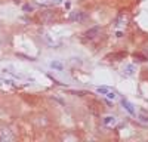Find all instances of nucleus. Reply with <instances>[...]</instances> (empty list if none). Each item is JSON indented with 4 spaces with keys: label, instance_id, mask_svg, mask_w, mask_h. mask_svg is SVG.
Masks as SVG:
<instances>
[{
    "label": "nucleus",
    "instance_id": "f8f14e48",
    "mask_svg": "<svg viewBox=\"0 0 148 142\" xmlns=\"http://www.w3.org/2000/svg\"><path fill=\"white\" fill-rule=\"evenodd\" d=\"M36 3L37 5H40V6H52V0H36Z\"/></svg>",
    "mask_w": 148,
    "mask_h": 142
},
{
    "label": "nucleus",
    "instance_id": "6e6552de",
    "mask_svg": "<svg viewBox=\"0 0 148 142\" xmlns=\"http://www.w3.org/2000/svg\"><path fill=\"white\" fill-rule=\"evenodd\" d=\"M83 18H84V15H83L82 10H74V12H71V15H70L71 21H77V22L83 21Z\"/></svg>",
    "mask_w": 148,
    "mask_h": 142
},
{
    "label": "nucleus",
    "instance_id": "1a4fd4ad",
    "mask_svg": "<svg viewBox=\"0 0 148 142\" xmlns=\"http://www.w3.org/2000/svg\"><path fill=\"white\" fill-rule=\"evenodd\" d=\"M135 71H136V68H135L133 64H126L125 67H123V73H125L126 76H133Z\"/></svg>",
    "mask_w": 148,
    "mask_h": 142
},
{
    "label": "nucleus",
    "instance_id": "ddd939ff",
    "mask_svg": "<svg viewBox=\"0 0 148 142\" xmlns=\"http://www.w3.org/2000/svg\"><path fill=\"white\" fill-rule=\"evenodd\" d=\"M108 90H110L108 87H98V89H96V92H98V93H101V95H107Z\"/></svg>",
    "mask_w": 148,
    "mask_h": 142
},
{
    "label": "nucleus",
    "instance_id": "dca6fc26",
    "mask_svg": "<svg viewBox=\"0 0 148 142\" xmlns=\"http://www.w3.org/2000/svg\"><path fill=\"white\" fill-rule=\"evenodd\" d=\"M144 56H145V59L148 61V46H147L145 49H144Z\"/></svg>",
    "mask_w": 148,
    "mask_h": 142
},
{
    "label": "nucleus",
    "instance_id": "f3484780",
    "mask_svg": "<svg viewBox=\"0 0 148 142\" xmlns=\"http://www.w3.org/2000/svg\"><path fill=\"white\" fill-rule=\"evenodd\" d=\"M62 2H64V0H52V3H53V5H61Z\"/></svg>",
    "mask_w": 148,
    "mask_h": 142
},
{
    "label": "nucleus",
    "instance_id": "7ed1b4c3",
    "mask_svg": "<svg viewBox=\"0 0 148 142\" xmlns=\"http://www.w3.org/2000/svg\"><path fill=\"white\" fill-rule=\"evenodd\" d=\"M42 39L45 40L46 44H49L51 47H58V46H59V42H56L53 36H52V34H49V33H46V31L42 33Z\"/></svg>",
    "mask_w": 148,
    "mask_h": 142
},
{
    "label": "nucleus",
    "instance_id": "2eb2a0df",
    "mask_svg": "<svg viewBox=\"0 0 148 142\" xmlns=\"http://www.w3.org/2000/svg\"><path fill=\"white\" fill-rule=\"evenodd\" d=\"M107 96H108L110 99H114V98L117 96V95H116L114 92H111V90H108V93H107Z\"/></svg>",
    "mask_w": 148,
    "mask_h": 142
},
{
    "label": "nucleus",
    "instance_id": "0eeeda50",
    "mask_svg": "<svg viewBox=\"0 0 148 142\" xmlns=\"http://www.w3.org/2000/svg\"><path fill=\"white\" fill-rule=\"evenodd\" d=\"M121 105H123V108H125L130 115H135V114H136V111H135V108H133V105H132L127 99H121Z\"/></svg>",
    "mask_w": 148,
    "mask_h": 142
},
{
    "label": "nucleus",
    "instance_id": "39448f33",
    "mask_svg": "<svg viewBox=\"0 0 148 142\" xmlns=\"http://www.w3.org/2000/svg\"><path fill=\"white\" fill-rule=\"evenodd\" d=\"M33 122L37 124V127H45V126H47L49 124V120L45 117V115H42V114H39V115H36V118H33Z\"/></svg>",
    "mask_w": 148,
    "mask_h": 142
},
{
    "label": "nucleus",
    "instance_id": "20e7f679",
    "mask_svg": "<svg viewBox=\"0 0 148 142\" xmlns=\"http://www.w3.org/2000/svg\"><path fill=\"white\" fill-rule=\"evenodd\" d=\"M102 123L107 127H114V126H117L119 120H117V117H114V115H105L102 118Z\"/></svg>",
    "mask_w": 148,
    "mask_h": 142
},
{
    "label": "nucleus",
    "instance_id": "423d86ee",
    "mask_svg": "<svg viewBox=\"0 0 148 142\" xmlns=\"http://www.w3.org/2000/svg\"><path fill=\"white\" fill-rule=\"evenodd\" d=\"M99 33H101V27L96 25V27H92V28H89L88 31H86V33H84V37H86V39H95Z\"/></svg>",
    "mask_w": 148,
    "mask_h": 142
},
{
    "label": "nucleus",
    "instance_id": "4468645a",
    "mask_svg": "<svg viewBox=\"0 0 148 142\" xmlns=\"http://www.w3.org/2000/svg\"><path fill=\"white\" fill-rule=\"evenodd\" d=\"M5 117H6V111H5V110L2 108V106H0V122H2Z\"/></svg>",
    "mask_w": 148,
    "mask_h": 142
},
{
    "label": "nucleus",
    "instance_id": "f03ea898",
    "mask_svg": "<svg viewBox=\"0 0 148 142\" xmlns=\"http://www.w3.org/2000/svg\"><path fill=\"white\" fill-rule=\"evenodd\" d=\"M36 19L40 24H53L56 21V12L52 9H46V10H40L37 14Z\"/></svg>",
    "mask_w": 148,
    "mask_h": 142
},
{
    "label": "nucleus",
    "instance_id": "9b49d317",
    "mask_svg": "<svg viewBox=\"0 0 148 142\" xmlns=\"http://www.w3.org/2000/svg\"><path fill=\"white\" fill-rule=\"evenodd\" d=\"M136 118L139 122H142V123H147L148 124V114H145V113H139L138 115H136Z\"/></svg>",
    "mask_w": 148,
    "mask_h": 142
},
{
    "label": "nucleus",
    "instance_id": "f257e3e1",
    "mask_svg": "<svg viewBox=\"0 0 148 142\" xmlns=\"http://www.w3.org/2000/svg\"><path fill=\"white\" fill-rule=\"evenodd\" d=\"M18 135L15 133L14 127L6 123H0V142H12L16 141Z\"/></svg>",
    "mask_w": 148,
    "mask_h": 142
},
{
    "label": "nucleus",
    "instance_id": "9d476101",
    "mask_svg": "<svg viewBox=\"0 0 148 142\" xmlns=\"http://www.w3.org/2000/svg\"><path fill=\"white\" fill-rule=\"evenodd\" d=\"M51 67H52L53 70H56V71H62V70H64V64L59 62V61H56V59L51 61Z\"/></svg>",
    "mask_w": 148,
    "mask_h": 142
}]
</instances>
